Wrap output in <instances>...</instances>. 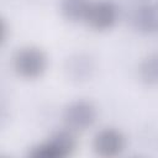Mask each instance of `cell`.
Instances as JSON below:
<instances>
[{
	"label": "cell",
	"instance_id": "cell-1",
	"mask_svg": "<svg viewBox=\"0 0 158 158\" xmlns=\"http://www.w3.org/2000/svg\"><path fill=\"white\" fill-rule=\"evenodd\" d=\"M48 59L46 53L35 46H26L17 49L12 57L14 70L22 78L35 79L47 69Z\"/></svg>",
	"mask_w": 158,
	"mask_h": 158
},
{
	"label": "cell",
	"instance_id": "cell-2",
	"mask_svg": "<svg viewBox=\"0 0 158 158\" xmlns=\"http://www.w3.org/2000/svg\"><path fill=\"white\" fill-rule=\"evenodd\" d=\"M75 147L74 132L65 128L57 131L46 142L33 147L28 156L33 158H65L75 151Z\"/></svg>",
	"mask_w": 158,
	"mask_h": 158
},
{
	"label": "cell",
	"instance_id": "cell-3",
	"mask_svg": "<svg viewBox=\"0 0 158 158\" xmlns=\"http://www.w3.org/2000/svg\"><path fill=\"white\" fill-rule=\"evenodd\" d=\"M98 117L96 106L89 100H75L65 106L63 122L65 128L75 132H84L90 128Z\"/></svg>",
	"mask_w": 158,
	"mask_h": 158
},
{
	"label": "cell",
	"instance_id": "cell-4",
	"mask_svg": "<svg viewBox=\"0 0 158 158\" xmlns=\"http://www.w3.org/2000/svg\"><path fill=\"white\" fill-rule=\"evenodd\" d=\"M116 20V5L110 0H96L91 1L84 21L95 31H106L115 25Z\"/></svg>",
	"mask_w": 158,
	"mask_h": 158
},
{
	"label": "cell",
	"instance_id": "cell-5",
	"mask_svg": "<svg viewBox=\"0 0 158 158\" xmlns=\"http://www.w3.org/2000/svg\"><path fill=\"white\" fill-rule=\"evenodd\" d=\"M125 148V136L114 127L100 130L93 139V149L100 157H116Z\"/></svg>",
	"mask_w": 158,
	"mask_h": 158
},
{
	"label": "cell",
	"instance_id": "cell-6",
	"mask_svg": "<svg viewBox=\"0 0 158 158\" xmlns=\"http://www.w3.org/2000/svg\"><path fill=\"white\" fill-rule=\"evenodd\" d=\"M131 23L132 27L139 33H153L158 30V12L149 4L139 5L132 14Z\"/></svg>",
	"mask_w": 158,
	"mask_h": 158
},
{
	"label": "cell",
	"instance_id": "cell-7",
	"mask_svg": "<svg viewBox=\"0 0 158 158\" xmlns=\"http://www.w3.org/2000/svg\"><path fill=\"white\" fill-rule=\"evenodd\" d=\"M90 4V0H60L59 11L67 21L79 22L85 20Z\"/></svg>",
	"mask_w": 158,
	"mask_h": 158
},
{
	"label": "cell",
	"instance_id": "cell-8",
	"mask_svg": "<svg viewBox=\"0 0 158 158\" xmlns=\"http://www.w3.org/2000/svg\"><path fill=\"white\" fill-rule=\"evenodd\" d=\"M138 75L146 85H158V53L146 56L138 67Z\"/></svg>",
	"mask_w": 158,
	"mask_h": 158
},
{
	"label": "cell",
	"instance_id": "cell-9",
	"mask_svg": "<svg viewBox=\"0 0 158 158\" xmlns=\"http://www.w3.org/2000/svg\"><path fill=\"white\" fill-rule=\"evenodd\" d=\"M9 33H10V26L6 23L5 19H2V20H1V42H2V43L7 41Z\"/></svg>",
	"mask_w": 158,
	"mask_h": 158
}]
</instances>
